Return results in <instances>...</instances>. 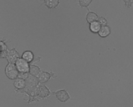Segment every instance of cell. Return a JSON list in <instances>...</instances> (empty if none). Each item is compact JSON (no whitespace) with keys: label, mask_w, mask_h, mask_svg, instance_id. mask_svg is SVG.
I'll return each mask as SVG.
<instances>
[{"label":"cell","mask_w":133,"mask_h":107,"mask_svg":"<svg viewBox=\"0 0 133 107\" xmlns=\"http://www.w3.org/2000/svg\"><path fill=\"white\" fill-rule=\"evenodd\" d=\"M1 52H3L4 51H6V45H5L3 43V42H1Z\"/></svg>","instance_id":"obj_16"},{"label":"cell","mask_w":133,"mask_h":107,"mask_svg":"<svg viewBox=\"0 0 133 107\" xmlns=\"http://www.w3.org/2000/svg\"><path fill=\"white\" fill-rule=\"evenodd\" d=\"M44 2L45 3V5H47V6L49 9L55 8L58 5V0H45Z\"/></svg>","instance_id":"obj_13"},{"label":"cell","mask_w":133,"mask_h":107,"mask_svg":"<svg viewBox=\"0 0 133 107\" xmlns=\"http://www.w3.org/2000/svg\"><path fill=\"white\" fill-rule=\"evenodd\" d=\"M87 22H88V23H93V22H96L97 20H98L99 18H98V16H97V15L96 14V13L90 12H89L88 14H87Z\"/></svg>","instance_id":"obj_12"},{"label":"cell","mask_w":133,"mask_h":107,"mask_svg":"<svg viewBox=\"0 0 133 107\" xmlns=\"http://www.w3.org/2000/svg\"><path fill=\"white\" fill-rule=\"evenodd\" d=\"M16 66L19 73H28L30 70L28 62L23 58H18L16 62Z\"/></svg>","instance_id":"obj_2"},{"label":"cell","mask_w":133,"mask_h":107,"mask_svg":"<svg viewBox=\"0 0 133 107\" xmlns=\"http://www.w3.org/2000/svg\"><path fill=\"white\" fill-rule=\"evenodd\" d=\"M54 94L55 95L56 97L61 102L65 103L70 99V95L64 90H61L57 92H55Z\"/></svg>","instance_id":"obj_4"},{"label":"cell","mask_w":133,"mask_h":107,"mask_svg":"<svg viewBox=\"0 0 133 107\" xmlns=\"http://www.w3.org/2000/svg\"><path fill=\"white\" fill-rule=\"evenodd\" d=\"M5 73L7 77L10 79H16L18 77L19 71L17 70L16 65L9 63L5 68Z\"/></svg>","instance_id":"obj_1"},{"label":"cell","mask_w":133,"mask_h":107,"mask_svg":"<svg viewBox=\"0 0 133 107\" xmlns=\"http://www.w3.org/2000/svg\"><path fill=\"white\" fill-rule=\"evenodd\" d=\"M101 28V25H100V23H99V22H93V23H90V31H92V32H94V33L99 32Z\"/></svg>","instance_id":"obj_10"},{"label":"cell","mask_w":133,"mask_h":107,"mask_svg":"<svg viewBox=\"0 0 133 107\" xmlns=\"http://www.w3.org/2000/svg\"><path fill=\"white\" fill-rule=\"evenodd\" d=\"M98 33L101 37H107L110 33V28L108 26H102Z\"/></svg>","instance_id":"obj_9"},{"label":"cell","mask_w":133,"mask_h":107,"mask_svg":"<svg viewBox=\"0 0 133 107\" xmlns=\"http://www.w3.org/2000/svg\"><path fill=\"white\" fill-rule=\"evenodd\" d=\"M92 2V0H80L79 3L82 6H87Z\"/></svg>","instance_id":"obj_14"},{"label":"cell","mask_w":133,"mask_h":107,"mask_svg":"<svg viewBox=\"0 0 133 107\" xmlns=\"http://www.w3.org/2000/svg\"><path fill=\"white\" fill-rule=\"evenodd\" d=\"M51 75L49 73L45 72V71H42L40 73V76L38 77V81L42 83H45L48 82L50 79Z\"/></svg>","instance_id":"obj_6"},{"label":"cell","mask_w":133,"mask_h":107,"mask_svg":"<svg viewBox=\"0 0 133 107\" xmlns=\"http://www.w3.org/2000/svg\"><path fill=\"white\" fill-rule=\"evenodd\" d=\"M19 58V54L18 52L14 49L10 50L7 53V59L10 63H16L18 59Z\"/></svg>","instance_id":"obj_5"},{"label":"cell","mask_w":133,"mask_h":107,"mask_svg":"<svg viewBox=\"0 0 133 107\" xmlns=\"http://www.w3.org/2000/svg\"><path fill=\"white\" fill-rule=\"evenodd\" d=\"M14 86L18 89H23L26 86V81L23 79L17 78L14 83Z\"/></svg>","instance_id":"obj_7"},{"label":"cell","mask_w":133,"mask_h":107,"mask_svg":"<svg viewBox=\"0 0 133 107\" xmlns=\"http://www.w3.org/2000/svg\"><path fill=\"white\" fill-rule=\"evenodd\" d=\"M49 94H50V91L45 85H40L36 88V95L38 97L44 98L49 96Z\"/></svg>","instance_id":"obj_3"},{"label":"cell","mask_w":133,"mask_h":107,"mask_svg":"<svg viewBox=\"0 0 133 107\" xmlns=\"http://www.w3.org/2000/svg\"><path fill=\"white\" fill-rule=\"evenodd\" d=\"M22 58L24 59L25 61H27V62H31L34 58L33 53L30 51H27L23 53V55H22Z\"/></svg>","instance_id":"obj_11"},{"label":"cell","mask_w":133,"mask_h":107,"mask_svg":"<svg viewBox=\"0 0 133 107\" xmlns=\"http://www.w3.org/2000/svg\"><path fill=\"white\" fill-rule=\"evenodd\" d=\"M29 72L31 75L35 77H39L40 73H41L40 68L38 66H35V65H32V66H30Z\"/></svg>","instance_id":"obj_8"},{"label":"cell","mask_w":133,"mask_h":107,"mask_svg":"<svg viewBox=\"0 0 133 107\" xmlns=\"http://www.w3.org/2000/svg\"><path fill=\"white\" fill-rule=\"evenodd\" d=\"M99 23H100V25L102 26H107V22L106 19L104 18H99L98 19Z\"/></svg>","instance_id":"obj_15"}]
</instances>
